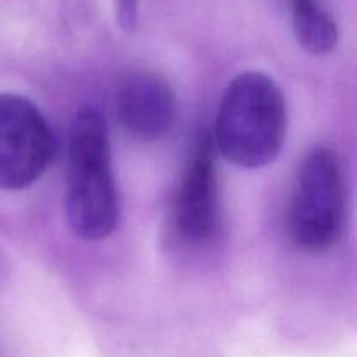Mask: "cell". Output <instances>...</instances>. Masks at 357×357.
<instances>
[{
  "label": "cell",
  "instance_id": "obj_4",
  "mask_svg": "<svg viewBox=\"0 0 357 357\" xmlns=\"http://www.w3.org/2000/svg\"><path fill=\"white\" fill-rule=\"evenodd\" d=\"M52 152V132L40 110L20 94L0 93V190L35 183Z\"/></svg>",
  "mask_w": 357,
  "mask_h": 357
},
{
  "label": "cell",
  "instance_id": "obj_2",
  "mask_svg": "<svg viewBox=\"0 0 357 357\" xmlns=\"http://www.w3.org/2000/svg\"><path fill=\"white\" fill-rule=\"evenodd\" d=\"M288 114L281 87L261 72L230 82L218 108L215 143L229 162L246 169L267 166L281 152Z\"/></svg>",
  "mask_w": 357,
  "mask_h": 357
},
{
  "label": "cell",
  "instance_id": "obj_5",
  "mask_svg": "<svg viewBox=\"0 0 357 357\" xmlns=\"http://www.w3.org/2000/svg\"><path fill=\"white\" fill-rule=\"evenodd\" d=\"M178 236L188 243H202L218 225V185L215 171V143L208 132L197 136L173 208Z\"/></svg>",
  "mask_w": 357,
  "mask_h": 357
},
{
  "label": "cell",
  "instance_id": "obj_1",
  "mask_svg": "<svg viewBox=\"0 0 357 357\" xmlns=\"http://www.w3.org/2000/svg\"><path fill=\"white\" fill-rule=\"evenodd\" d=\"M65 211L80 239H105L117 225L119 206L108 129L96 108H80L70 126Z\"/></svg>",
  "mask_w": 357,
  "mask_h": 357
},
{
  "label": "cell",
  "instance_id": "obj_7",
  "mask_svg": "<svg viewBox=\"0 0 357 357\" xmlns=\"http://www.w3.org/2000/svg\"><path fill=\"white\" fill-rule=\"evenodd\" d=\"M291 7L293 31L305 51L326 54L338 42V28L333 17L316 0H288Z\"/></svg>",
  "mask_w": 357,
  "mask_h": 357
},
{
  "label": "cell",
  "instance_id": "obj_8",
  "mask_svg": "<svg viewBox=\"0 0 357 357\" xmlns=\"http://www.w3.org/2000/svg\"><path fill=\"white\" fill-rule=\"evenodd\" d=\"M138 2L139 0H115L117 23L122 30H135L138 23Z\"/></svg>",
  "mask_w": 357,
  "mask_h": 357
},
{
  "label": "cell",
  "instance_id": "obj_3",
  "mask_svg": "<svg viewBox=\"0 0 357 357\" xmlns=\"http://www.w3.org/2000/svg\"><path fill=\"white\" fill-rule=\"evenodd\" d=\"M344 220L342 164L333 150L321 146L300 166L288 211L289 237L305 253H321L340 239Z\"/></svg>",
  "mask_w": 357,
  "mask_h": 357
},
{
  "label": "cell",
  "instance_id": "obj_6",
  "mask_svg": "<svg viewBox=\"0 0 357 357\" xmlns=\"http://www.w3.org/2000/svg\"><path fill=\"white\" fill-rule=\"evenodd\" d=\"M117 117L122 128L139 139H159L173 129L176 100L169 84L150 72H138L117 93Z\"/></svg>",
  "mask_w": 357,
  "mask_h": 357
}]
</instances>
